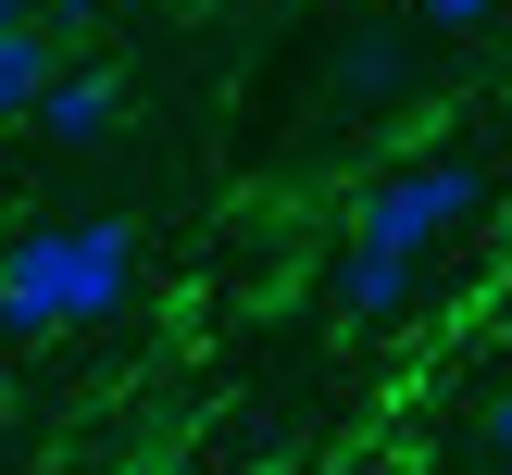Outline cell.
Segmentation results:
<instances>
[{
	"label": "cell",
	"mask_w": 512,
	"mask_h": 475,
	"mask_svg": "<svg viewBox=\"0 0 512 475\" xmlns=\"http://www.w3.org/2000/svg\"><path fill=\"white\" fill-rule=\"evenodd\" d=\"M138 300V225L125 213H75V225H25L0 250V338H88Z\"/></svg>",
	"instance_id": "cell-1"
},
{
	"label": "cell",
	"mask_w": 512,
	"mask_h": 475,
	"mask_svg": "<svg viewBox=\"0 0 512 475\" xmlns=\"http://www.w3.org/2000/svg\"><path fill=\"white\" fill-rule=\"evenodd\" d=\"M50 13H63V0H0V25H50Z\"/></svg>",
	"instance_id": "cell-9"
},
{
	"label": "cell",
	"mask_w": 512,
	"mask_h": 475,
	"mask_svg": "<svg viewBox=\"0 0 512 475\" xmlns=\"http://www.w3.org/2000/svg\"><path fill=\"white\" fill-rule=\"evenodd\" d=\"M488 213V163L475 150H425V163H388L350 213V250H400V263H438L463 225Z\"/></svg>",
	"instance_id": "cell-2"
},
{
	"label": "cell",
	"mask_w": 512,
	"mask_h": 475,
	"mask_svg": "<svg viewBox=\"0 0 512 475\" xmlns=\"http://www.w3.org/2000/svg\"><path fill=\"white\" fill-rule=\"evenodd\" d=\"M488 475H512V463H488Z\"/></svg>",
	"instance_id": "cell-11"
},
{
	"label": "cell",
	"mask_w": 512,
	"mask_h": 475,
	"mask_svg": "<svg viewBox=\"0 0 512 475\" xmlns=\"http://www.w3.org/2000/svg\"><path fill=\"white\" fill-rule=\"evenodd\" d=\"M50 75H63V38L50 25H0V125H38Z\"/></svg>",
	"instance_id": "cell-6"
},
{
	"label": "cell",
	"mask_w": 512,
	"mask_h": 475,
	"mask_svg": "<svg viewBox=\"0 0 512 475\" xmlns=\"http://www.w3.org/2000/svg\"><path fill=\"white\" fill-rule=\"evenodd\" d=\"M413 75H425V25H350L325 88H338L350 113H388V100H413Z\"/></svg>",
	"instance_id": "cell-3"
},
{
	"label": "cell",
	"mask_w": 512,
	"mask_h": 475,
	"mask_svg": "<svg viewBox=\"0 0 512 475\" xmlns=\"http://www.w3.org/2000/svg\"><path fill=\"white\" fill-rule=\"evenodd\" d=\"M500 13H512V0H413L425 38H475V25H500Z\"/></svg>",
	"instance_id": "cell-7"
},
{
	"label": "cell",
	"mask_w": 512,
	"mask_h": 475,
	"mask_svg": "<svg viewBox=\"0 0 512 475\" xmlns=\"http://www.w3.org/2000/svg\"><path fill=\"white\" fill-rule=\"evenodd\" d=\"M475 438H488V463H512V388L488 400V425H475Z\"/></svg>",
	"instance_id": "cell-8"
},
{
	"label": "cell",
	"mask_w": 512,
	"mask_h": 475,
	"mask_svg": "<svg viewBox=\"0 0 512 475\" xmlns=\"http://www.w3.org/2000/svg\"><path fill=\"white\" fill-rule=\"evenodd\" d=\"M0 425H13V375H0Z\"/></svg>",
	"instance_id": "cell-10"
},
{
	"label": "cell",
	"mask_w": 512,
	"mask_h": 475,
	"mask_svg": "<svg viewBox=\"0 0 512 475\" xmlns=\"http://www.w3.org/2000/svg\"><path fill=\"white\" fill-rule=\"evenodd\" d=\"M425 288V263H400V250H338V313L350 325H400Z\"/></svg>",
	"instance_id": "cell-5"
},
{
	"label": "cell",
	"mask_w": 512,
	"mask_h": 475,
	"mask_svg": "<svg viewBox=\"0 0 512 475\" xmlns=\"http://www.w3.org/2000/svg\"><path fill=\"white\" fill-rule=\"evenodd\" d=\"M125 125V75L113 63H63L50 75V100H38V138H63V150H100Z\"/></svg>",
	"instance_id": "cell-4"
}]
</instances>
